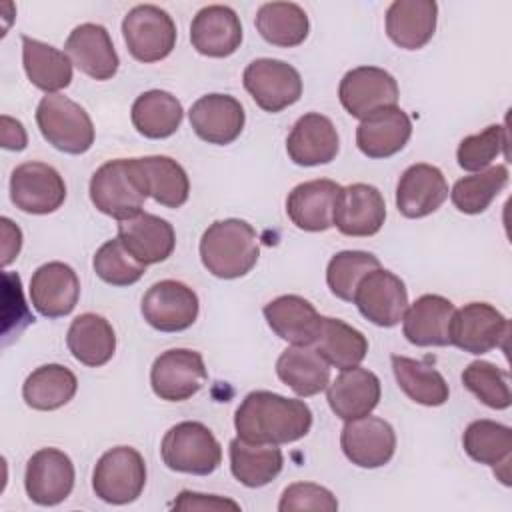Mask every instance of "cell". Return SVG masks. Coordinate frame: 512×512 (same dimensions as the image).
<instances>
[{
  "mask_svg": "<svg viewBox=\"0 0 512 512\" xmlns=\"http://www.w3.org/2000/svg\"><path fill=\"white\" fill-rule=\"evenodd\" d=\"M136 176L146 192L166 208H180L190 194V180L186 170L170 156H144L130 158Z\"/></svg>",
  "mask_w": 512,
  "mask_h": 512,
  "instance_id": "31",
  "label": "cell"
},
{
  "mask_svg": "<svg viewBox=\"0 0 512 512\" xmlns=\"http://www.w3.org/2000/svg\"><path fill=\"white\" fill-rule=\"evenodd\" d=\"M234 428L238 438L252 444H290L310 432L312 410L304 400L254 390L236 408Z\"/></svg>",
  "mask_w": 512,
  "mask_h": 512,
  "instance_id": "1",
  "label": "cell"
},
{
  "mask_svg": "<svg viewBox=\"0 0 512 512\" xmlns=\"http://www.w3.org/2000/svg\"><path fill=\"white\" fill-rule=\"evenodd\" d=\"M64 52L72 64L94 80H110L120 66L112 38L102 24H80L66 38Z\"/></svg>",
  "mask_w": 512,
  "mask_h": 512,
  "instance_id": "24",
  "label": "cell"
},
{
  "mask_svg": "<svg viewBox=\"0 0 512 512\" xmlns=\"http://www.w3.org/2000/svg\"><path fill=\"white\" fill-rule=\"evenodd\" d=\"M146 486V462L132 446H116L100 456L92 472L94 494L108 504L134 502Z\"/></svg>",
  "mask_w": 512,
  "mask_h": 512,
  "instance_id": "6",
  "label": "cell"
},
{
  "mask_svg": "<svg viewBox=\"0 0 512 512\" xmlns=\"http://www.w3.org/2000/svg\"><path fill=\"white\" fill-rule=\"evenodd\" d=\"M278 378L298 396H316L330 384V364L312 346H290L276 360Z\"/></svg>",
  "mask_w": 512,
  "mask_h": 512,
  "instance_id": "34",
  "label": "cell"
},
{
  "mask_svg": "<svg viewBox=\"0 0 512 512\" xmlns=\"http://www.w3.org/2000/svg\"><path fill=\"white\" fill-rule=\"evenodd\" d=\"M192 48L208 58H226L242 44L238 14L224 4H210L196 12L190 24Z\"/></svg>",
  "mask_w": 512,
  "mask_h": 512,
  "instance_id": "20",
  "label": "cell"
},
{
  "mask_svg": "<svg viewBox=\"0 0 512 512\" xmlns=\"http://www.w3.org/2000/svg\"><path fill=\"white\" fill-rule=\"evenodd\" d=\"M70 354L84 366H104L116 352V332L112 324L94 312L76 316L66 334Z\"/></svg>",
  "mask_w": 512,
  "mask_h": 512,
  "instance_id": "33",
  "label": "cell"
},
{
  "mask_svg": "<svg viewBox=\"0 0 512 512\" xmlns=\"http://www.w3.org/2000/svg\"><path fill=\"white\" fill-rule=\"evenodd\" d=\"M256 30L272 46L294 48L308 38L310 20L294 2H266L256 12Z\"/></svg>",
  "mask_w": 512,
  "mask_h": 512,
  "instance_id": "39",
  "label": "cell"
},
{
  "mask_svg": "<svg viewBox=\"0 0 512 512\" xmlns=\"http://www.w3.org/2000/svg\"><path fill=\"white\" fill-rule=\"evenodd\" d=\"M74 464L58 448H40L26 462L24 488L38 506H56L64 502L74 488Z\"/></svg>",
  "mask_w": 512,
  "mask_h": 512,
  "instance_id": "15",
  "label": "cell"
},
{
  "mask_svg": "<svg viewBox=\"0 0 512 512\" xmlns=\"http://www.w3.org/2000/svg\"><path fill=\"white\" fill-rule=\"evenodd\" d=\"M376 268H380V260L372 252L342 250L328 262L326 284L336 298L352 302L360 280Z\"/></svg>",
  "mask_w": 512,
  "mask_h": 512,
  "instance_id": "43",
  "label": "cell"
},
{
  "mask_svg": "<svg viewBox=\"0 0 512 512\" xmlns=\"http://www.w3.org/2000/svg\"><path fill=\"white\" fill-rule=\"evenodd\" d=\"M510 324L508 318L488 302H470L454 310L450 322V344L468 354H486L504 348Z\"/></svg>",
  "mask_w": 512,
  "mask_h": 512,
  "instance_id": "9",
  "label": "cell"
},
{
  "mask_svg": "<svg viewBox=\"0 0 512 512\" xmlns=\"http://www.w3.org/2000/svg\"><path fill=\"white\" fill-rule=\"evenodd\" d=\"M122 36L134 60L160 62L176 46V24L160 6L138 4L124 16Z\"/></svg>",
  "mask_w": 512,
  "mask_h": 512,
  "instance_id": "7",
  "label": "cell"
},
{
  "mask_svg": "<svg viewBox=\"0 0 512 512\" xmlns=\"http://www.w3.org/2000/svg\"><path fill=\"white\" fill-rule=\"evenodd\" d=\"M78 390L74 372L62 364H44L32 370L22 384L24 402L40 412L66 406Z\"/></svg>",
  "mask_w": 512,
  "mask_h": 512,
  "instance_id": "38",
  "label": "cell"
},
{
  "mask_svg": "<svg viewBox=\"0 0 512 512\" xmlns=\"http://www.w3.org/2000/svg\"><path fill=\"white\" fill-rule=\"evenodd\" d=\"M80 298V280L72 266L46 262L30 278V302L44 318L68 316Z\"/></svg>",
  "mask_w": 512,
  "mask_h": 512,
  "instance_id": "19",
  "label": "cell"
},
{
  "mask_svg": "<svg viewBox=\"0 0 512 512\" xmlns=\"http://www.w3.org/2000/svg\"><path fill=\"white\" fill-rule=\"evenodd\" d=\"M508 132L504 124H490L478 134H470L460 140L456 150L458 166L466 172L486 170L494 158L506 154Z\"/></svg>",
  "mask_w": 512,
  "mask_h": 512,
  "instance_id": "46",
  "label": "cell"
},
{
  "mask_svg": "<svg viewBox=\"0 0 512 512\" xmlns=\"http://www.w3.org/2000/svg\"><path fill=\"white\" fill-rule=\"evenodd\" d=\"M264 318L272 332L292 346H312L324 320L314 304L298 294H284L270 300L264 306Z\"/></svg>",
  "mask_w": 512,
  "mask_h": 512,
  "instance_id": "26",
  "label": "cell"
},
{
  "mask_svg": "<svg viewBox=\"0 0 512 512\" xmlns=\"http://www.w3.org/2000/svg\"><path fill=\"white\" fill-rule=\"evenodd\" d=\"M228 452L232 476L248 488L270 484L284 466L282 450L276 444H252L236 436L230 440Z\"/></svg>",
  "mask_w": 512,
  "mask_h": 512,
  "instance_id": "35",
  "label": "cell"
},
{
  "mask_svg": "<svg viewBox=\"0 0 512 512\" xmlns=\"http://www.w3.org/2000/svg\"><path fill=\"white\" fill-rule=\"evenodd\" d=\"M380 394V378L360 366L342 370V374L326 388L330 410L344 422L368 416L378 406Z\"/></svg>",
  "mask_w": 512,
  "mask_h": 512,
  "instance_id": "29",
  "label": "cell"
},
{
  "mask_svg": "<svg viewBox=\"0 0 512 512\" xmlns=\"http://www.w3.org/2000/svg\"><path fill=\"white\" fill-rule=\"evenodd\" d=\"M130 118L138 134L150 140H162L180 128L184 108L174 94L166 90H148L134 100Z\"/></svg>",
  "mask_w": 512,
  "mask_h": 512,
  "instance_id": "37",
  "label": "cell"
},
{
  "mask_svg": "<svg viewBox=\"0 0 512 512\" xmlns=\"http://www.w3.org/2000/svg\"><path fill=\"white\" fill-rule=\"evenodd\" d=\"M462 384L484 406L492 410H506L512 404L508 372L486 360L470 362L462 372Z\"/></svg>",
  "mask_w": 512,
  "mask_h": 512,
  "instance_id": "44",
  "label": "cell"
},
{
  "mask_svg": "<svg viewBox=\"0 0 512 512\" xmlns=\"http://www.w3.org/2000/svg\"><path fill=\"white\" fill-rule=\"evenodd\" d=\"M208 380L204 358L190 348L162 352L150 368V386L160 400L184 402L192 398Z\"/></svg>",
  "mask_w": 512,
  "mask_h": 512,
  "instance_id": "11",
  "label": "cell"
},
{
  "mask_svg": "<svg viewBox=\"0 0 512 512\" xmlns=\"http://www.w3.org/2000/svg\"><path fill=\"white\" fill-rule=\"evenodd\" d=\"M36 124L48 144L66 154H84L94 144V124L88 112L68 96L46 94L36 108Z\"/></svg>",
  "mask_w": 512,
  "mask_h": 512,
  "instance_id": "4",
  "label": "cell"
},
{
  "mask_svg": "<svg viewBox=\"0 0 512 512\" xmlns=\"http://www.w3.org/2000/svg\"><path fill=\"white\" fill-rule=\"evenodd\" d=\"M400 96L396 78L378 66H358L348 70L338 86V98L344 110L358 120L396 106Z\"/></svg>",
  "mask_w": 512,
  "mask_h": 512,
  "instance_id": "10",
  "label": "cell"
},
{
  "mask_svg": "<svg viewBox=\"0 0 512 512\" xmlns=\"http://www.w3.org/2000/svg\"><path fill=\"white\" fill-rule=\"evenodd\" d=\"M508 184V168L504 164L488 166L476 174L454 182L450 200L462 214H482Z\"/></svg>",
  "mask_w": 512,
  "mask_h": 512,
  "instance_id": "42",
  "label": "cell"
},
{
  "mask_svg": "<svg viewBox=\"0 0 512 512\" xmlns=\"http://www.w3.org/2000/svg\"><path fill=\"white\" fill-rule=\"evenodd\" d=\"M10 200L26 214H52L66 200L64 178L46 162H24L12 170Z\"/></svg>",
  "mask_w": 512,
  "mask_h": 512,
  "instance_id": "12",
  "label": "cell"
},
{
  "mask_svg": "<svg viewBox=\"0 0 512 512\" xmlns=\"http://www.w3.org/2000/svg\"><path fill=\"white\" fill-rule=\"evenodd\" d=\"M352 302L368 322L392 328L408 308V290L400 276L380 266L360 280Z\"/></svg>",
  "mask_w": 512,
  "mask_h": 512,
  "instance_id": "13",
  "label": "cell"
},
{
  "mask_svg": "<svg viewBox=\"0 0 512 512\" xmlns=\"http://www.w3.org/2000/svg\"><path fill=\"white\" fill-rule=\"evenodd\" d=\"M280 512H294V510H320V512H336L338 500L336 496L314 482H294L284 488L280 502Z\"/></svg>",
  "mask_w": 512,
  "mask_h": 512,
  "instance_id": "47",
  "label": "cell"
},
{
  "mask_svg": "<svg viewBox=\"0 0 512 512\" xmlns=\"http://www.w3.org/2000/svg\"><path fill=\"white\" fill-rule=\"evenodd\" d=\"M340 448L354 466L380 468L388 464L396 452V432L384 418L368 414L344 424Z\"/></svg>",
  "mask_w": 512,
  "mask_h": 512,
  "instance_id": "16",
  "label": "cell"
},
{
  "mask_svg": "<svg viewBox=\"0 0 512 512\" xmlns=\"http://www.w3.org/2000/svg\"><path fill=\"white\" fill-rule=\"evenodd\" d=\"M454 304L440 294H422L402 316V332L414 346H448Z\"/></svg>",
  "mask_w": 512,
  "mask_h": 512,
  "instance_id": "27",
  "label": "cell"
},
{
  "mask_svg": "<svg viewBox=\"0 0 512 512\" xmlns=\"http://www.w3.org/2000/svg\"><path fill=\"white\" fill-rule=\"evenodd\" d=\"M410 136V116L402 108L392 106L360 120L356 128V146L368 158H390L408 144Z\"/></svg>",
  "mask_w": 512,
  "mask_h": 512,
  "instance_id": "28",
  "label": "cell"
},
{
  "mask_svg": "<svg viewBox=\"0 0 512 512\" xmlns=\"http://www.w3.org/2000/svg\"><path fill=\"white\" fill-rule=\"evenodd\" d=\"M22 64L28 80L46 94H56L72 82L68 54L36 38L22 36Z\"/></svg>",
  "mask_w": 512,
  "mask_h": 512,
  "instance_id": "36",
  "label": "cell"
},
{
  "mask_svg": "<svg viewBox=\"0 0 512 512\" xmlns=\"http://www.w3.org/2000/svg\"><path fill=\"white\" fill-rule=\"evenodd\" d=\"M314 348L330 366L338 370H350L360 366V362L366 358L368 340L360 330L346 324L344 320L324 316Z\"/></svg>",
  "mask_w": 512,
  "mask_h": 512,
  "instance_id": "40",
  "label": "cell"
},
{
  "mask_svg": "<svg viewBox=\"0 0 512 512\" xmlns=\"http://www.w3.org/2000/svg\"><path fill=\"white\" fill-rule=\"evenodd\" d=\"M384 220L386 202L376 186L356 182L340 190L334 210V226L344 236H374L376 232H380Z\"/></svg>",
  "mask_w": 512,
  "mask_h": 512,
  "instance_id": "17",
  "label": "cell"
},
{
  "mask_svg": "<svg viewBox=\"0 0 512 512\" xmlns=\"http://www.w3.org/2000/svg\"><path fill=\"white\" fill-rule=\"evenodd\" d=\"M448 198V182L440 168L420 162L408 166L396 184V208L406 218H424Z\"/></svg>",
  "mask_w": 512,
  "mask_h": 512,
  "instance_id": "22",
  "label": "cell"
},
{
  "mask_svg": "<svg viewBox=\"0 0 512 512\" xmlns=\"http://www.w3.org/2000/svg\"><path fill=\"white\" fill-rule=\"evenodd\" d=\"M0 120H2V148L14 150V152L24 150L28 144V136L22 122L6 114Z\"/></svg>",
  "mask_w": 512,
  "mask_h": 512,
  "instance_id": "50",
  "label": "cell"
},
{
  "mask_svg": "<svg viewBox=\"0 0 512 512\" xmlns=\"http://www.w3.org/2000/svg\"><path fill=\"white\" fill-rule=\"evenodd\" d=\"M174 510H240V504L216 494H200V492H190L182 490L178 498L172 504Z\"/></svg>",
  "mask_w": 512,
  "mask_h": 512,
  "instance_id": "48",
  "label": "cell"
},
{
  "mask_svg": "<svg viewBox=\"0 0 512 512\" xmlns=\"http://www.w3.org/2000/svg\"><path fill=\"white\" fill-rule=\"evenodd\" d=\"M340 138L332 120L318 112H308L296 120L288 138V158L298 166H320L336 158Z\"/></svg>",
  "mask_w": 512,
  "mask_h": 512,
  "instance_id": "23",
  "label": "cell"
},
{
  "mask_svg": "<svg viewBox=\"0 0 512 512\" xmlns=\"http://www.w3.org/2000/svg\"><path fill=\"white\" fill-rule=\"evenodd\" d=\"M390 360L400 390L412 402L422 406H442L448 400L450 388L436 368L400 354H394Z\"/></svg>",
  "mask_w": 512,
  "mask_h": 512,
  "instance_id": "41",
  "label": "cell"
},
{
  "mask_svg": "<svg viewBox=\"0 0 512 512\" xmlns=\"http://www.w3.org/2000/svg\"><path fill=\"white\" fill-rule=\"evenodd\" d=\"M164 464L182 474L208 476L222 462V446L212 430L196 420H184L172 426L160 444Z\"/></svg>",
  "mask_w": 512,
  "mask_h": 512,
  "instance_id": "3",
  "label": "cell"
},
{
  "mask_svg": "<svg viewBox=\"0 0 512 512\" xmlns=\"http://www.w3.org/2000/svg\"><path fill=\"white\" fill-rule=\"evenodd\" d=\"M464 452L478 464L492 466L504 486H510V458H512V430L494 420H474L462 434Z\"/></svg>",
  "mask_w": 512,
  "mask_h": 512,
  "instance_id": "32",
  "label": "cell"
},
{
  "mask_svg": "<svg viewBox=\"0 0 512 512\" xmlns=\"http://www.w3.org/2000/svg\"><path fill=\"white\" fill-rule=\"evenodd\" d=\"M118 238L144 266L164 262L176 246V232L172 224L150 212H138L128 220H120Z\"/></svg>",
  "mask_w": 512,
  "mask_h": 512,
  "instance_id": "25",
  "label": "cell"
},
{
  "mask_svg": "<svg viewBox=\"0 0 512 512\" xmlns=\"http://www.w3.org/2000/svg\"><path fill=\"white\" fill-rule=\"evenodd\" d=\"M92 268L110 286H132L146 272V266L124 248L120 238H112L96 250Z\"/></svg>",
  "mask_w": 512,
  "mask_h": 512,
  "instance_id": "45",
  "label": "cell"
},
{
  "mask_svg": "<svg viewBox=\"0 0 512 512\" xmlns=\"http://www.w3.org/2000/svg\"><path fill=\"white\" fill-rule=\"evenodd\" d=\"M242 84L264 112H280L302 96L300 72L284 60L256 58L242 74Z\"/></svg>",
  "mask_w": 512,
  "mask_h": 512,
  "instance_id": "8",
  "label": "cell"
},
{
  "mask_svg": "<svg viewBox=\"0 0 512 512\" xmlns=\"http://www.w3.org/2000/svg\"><path fill=\"white\" fill-rule=\"evenodd\" d=\"M146 198L130 158L108 160L90 178L92 204L98 212L116 218L118 222L142 212Z\"/></svg>",
  "mask_w": 512,
  "mask_h": 512,
  "instance_id": "5",
  "label": "cell"
},
{
  "mask_svg": "<svg viewBox=\"0 0 512 512\" xmlns=\"http://www.w3.org/2000/svg\"><path fill=\"white\" fill-rule=\"evenodd\" d=\"M198 250L204 268L222 280L246 276L260 256L256 230L240 218L212 222L204 230Z\"/></svg>",
  "mask_w": 512,
  "mask_h": 512,
  "instance_id": "2",
  "label": "cell"
},
{
  "mask_svg": "<svg viewBox=\"0 0 512 512\" xmlns=\"http://www.w3.org/2000/svg\"><path fill=\"white\" fill-rule=\"evenodd\" d=\"M144 320L160 332H182L190 328L200 310L196 292L178 280H160L142 296Z\"/></svg>",
  "mask_w": 512,
  "mask_h": 512,
  "instance_id": "14",
  "label": "cell"
},
{
  "mask_svg": "<svg viewBox=\"0 0 512 512\" xmlns=\"http://www.w3.org/2000/svg\"><path fill=\"white\" fill-rule=\"evenodd\" d=\"M342 186L328 178L294 186L286 198V214L304 232H324L334 226V210Z\"/></svg>",
  "mask_w": 512,
  "mask_h": 512,
  "instance_id": "21",
  "label": "cell"
},
{
  "mask_svg": "<svg viewBox=\"0 0 512 512\" xmlns=\"http://www.w3.org/2000/svg\"><path fill=\"white\" fill-rule=\"evenodd\" d=\"M190 126L208 144H232L244 130L246 114L242 104L230 94H206L198 98L190 112Z\"/></svg>",
  "mask_w": 512,
  "mask_h": 512,
  "instance_id": "18",
  "label": "cell"
},
{
  "mask_svg": "<svg viewBox=\"0 0 512 512\" xmlns=\"http://www.w3.org/2000/svg\"><path fill=\"white\" fill-rule=\"evenodd\" d=\"M436 20L434 0H394L386 10V34L398 48L418 50L432 40Z\"/></svg>",
  "mask_w": 512,
  "mask_h": 512,
  "instance_id": "30",
  "label": "cell"
},
{
  "mask_svg": "<svg viewBox=\"0 0 512 512\" xmlns=\"http://www.w3.org/2000/svg\"><path fill=\"white\" fill-rule=\"evenodd\" d=\"M0 224H2V266L6 268L8 264L14 262V258L22 248V232L10 218H2Z\"/></svg>",
  "mask_w": 512,
  "mask_h": 512,
  "instance_id": "49",
  "label": "cell"
}]
</instances>
